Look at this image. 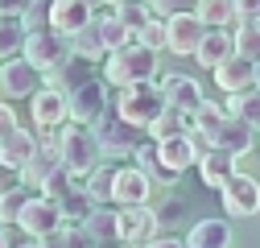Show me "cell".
Segmentation results:
<instances>
[{
  "label": "cell",
  "instance_id": "17",
  "mask_svg": "<svg viewBox=\"0 0 260 248\" xmlns=\"http://www.w3.org/2000/svg\"><path fill=\"white\" fill-rule=\"evenodd\" d=\"M215 87L223 91V96H244V91H252V87H256V62L232 54V58L215 71Z\"/></svg>",
  "mask_w": 260,
  "mask_h": 248
},
{
  "label": "cell",
  "instance_id": "15",
  "mask_svg": "<svg viewBox=\"0 0 260 248\" xmlns=\"http://www.w3.org/2000/svg\"><path fill=\"white\" fill-rule=\"evenodd\" d=\"M29 108H34V129L38 133H46V129H67L71 124V100L67 96H58V91H50V87H42L34 100H29Z\"/></svg>",
  "mask_w": 260,
  "mask_h": 248
},
{
  "label": "cell",
  "instance_id": "31",
  "mask_svg": "<svg viewBox=\"0 0 260 248\" xmlns=\"http://www.w3.org/2000/svg\"><path fill=\"white\" fill-rule=\"evenodd\" d=\"M71 50H75V58H83V62H108V46H104V38H100V29H95V21L83 29L79 38H71Z\"/></svg>",
  "mask_w": 260,
  "mask_h": 248
},
{
  "label": "cell",
  "instance_id": "40",
  "mask_svg": "<svg viewBox=\"0 0 260 248\" xmlns=\"http://www.w3.org/2000/svg\"><path fill=\"white\" fill-rule=\"evenodd\" d=\"M137 46H145L149 54H161V50H170V34H166V21H149L141 34H137Z\"/></svg>",
  "mask_w": 260,
  "mask_h": 248
},
{
  "label": "cell",
  "instance_id": "7",
  "mask_svg": "<svg viewBox=\"0 0 260 248\" xmlns=\"http://www.w3.org/2000/svg\"><path fill=\"white\" fill-rule=\"evenodd\" d=\"M112 108H108V83L95 75V79H87L75 96H71V124H83V129H95L104 116H108Z\"/></svg>",
  "mask_w": 260,
  "mask_h": 248
},
{
  "label": "cell",
  "instance_id": "11",
  "mask_svg": "<svg viewBox=\"0 0 260 248\" xmlns=\"http://www.w3.org/2000/svg\"><path fill=\"white\" fill-rule=\"evenodd\" d=\"M95 17L100 13H95V5H87V0H54L50 5V29L62 34V38H79Z\"/></svg>",
  "mask_w": 260,
  "mask_h": 248
},
{
  "label": "cell",
  "instance_id": "48",
  "mask_svg": "<svg viewBox=\"0 0 260 248\" xmlns=\"http://www.w3.org/2000/svg\"><path fill=\"white\" fill-rule=\"evenodd\" d=\"M256 91H260V62H256Z\"/></svg>",
  "mask_w": 260,
  "mask_h": 248
},
{
  "label": "cell",
  "instance_id": "23",
  "mask_svg": "<svg viewBox=\"0 0 260 248\" xmlns=\"http://www.w3.org/2000/svg\"><path fill=\"white\" fill-rule=\"evenodd\" d=\"M87 79H95V75H91V62H83V58H75V54H71V58L62 62L58 71H50V75H46V87L71 100L75 91H79V87L87 83Z\"/></svg>",
  "mask_w": 260,
  "mask_h": 248
},
{
  "label": "cell",
  "instance_id": "30",
  "mask_svg": "<svg viewBox=\"0 0 260 248\" xmlns=\"http://www.w3.org/2000/svg\"><path fill=\"white\" fill-rule=\"evenodd\" d=\"M95 211H100V203H95L87 191H75L67 203H62V224L67 228H87L95 220Z\"/></svg>",
  "mask_w": 260,
  "mask_h": 248
},
{
  "label": "cell",
  "instance_id": "9",
  "mask_svg": "<svg viewBox=\"0 0 260 248\" xmlns=\"http://www.w3.org/2000/svg\"><path fill=\"white\" fill-rule=\"evenodd\" d=\"M219 199H223V211L232 220H252V215H260V182L252 174H236L223 186Z\"/></svg>",
  "mask_w": 260,
  "mask_h": 248
},
{
  "label": "cell",
  "instance_id": "38",
  "mask_svg": "<svg viewBox=\"0 0 260 248\" xmlns=\"http://www.w3.org/2000/svg\"><path fill=\"white\" fill-rule=\"evenodd\" d=\"M112 186H116V166H100L87 178V195L104 207V203H112Z\"/></svg>",
  "mask_w": 260,
  "mask_h": 248
},
{
  "label": "cell",
  "instance_id": "16",
  "mask_svg": "<svg viewBox=\"0 0 260 248\" xmlns=\"http://www.w3.org/2000/svg\"><path fill=\"white\" fill-rule=\"evenodd\" d=\"M38 149H42V141H38L34 129H17V133H9L5 141H0V166H5L9 174H21L38 158Z\"/></svg>",
  "mask_w": 260,
  "mask_h": 248
},
{
  "label": "cell",
  "instance_id": "10",
  "mask_svg": "<svg viewBox=\"0 0 260 248\" xmlns=\"http://www.w3.org/2000/svg\"><path fill=\"white\" fill-rule=\"evenodd\" d=\"M166 34H170V54L178 58H194L207 38V25L194 17V9H182L174 21H166Z\"/></svg>",
  "mask_w": 260,
  "mask_h": 248
},
{
  "label": "cell",
  "instance_id": "47",
  "mask_svg": "<svg viewBox=\"0 0 260 248\" xmlns=\"http://www.w3.org/2000/svg\"><path fill=\"white\" fill-rule=\"evenodd\" d=\"M17 248H42V244H38V240H25V244H17Z\"/></svg>",
  "mask_w": 260,
  "mask_h": 248
},
{
  "label": "cell",
  "instance_id": "32",
  "mask_svg": "<svg viewBox=\"0 0 260 248\" xmlns=\"http://www.w3.org/2000/svg\"><path fill=\"white\" fill-rule=\"evenodd\" d=\"M227 116L232 120H244V124H252V129L260 133V91L252 87V91H244V96H227Z\"/></svg>",
  "mask_w": 260,
  "mask_h": 248
},
{
  "label": "cell",
  "instance_id": "19",
  "mask_svg": "<svg viewBox=\"0 0 260 248\" xmlns=\"http://www.w3.org/2000/svg\"><path fill=\"white\" fill-rule=\"evenodd\" d=\"M215 149L232 153V158H244V153L260 149V133L252 129V124H244V120H232V116H227V124L219 129V137H215Z\"/></svg>",
  "mask_w": 260,
  "mask_h": 248
},
{
  "label": "cell",
  "instance_id": "5",
  "mask_svg": "<svg viewBox=\"0 0 260 248\" xmlns=\"http://www.w3.org/2000/svg\"><path fill=\"white\" fill-rule=\"evenodd\" d=\"M71 54H75V50H71V38L54 34V29H42V34H29V38H25V54H21V58H25L34 71L50 75V71H58Z\"/></svg>",
  "mask_w": 260,
  "mask_h": 248
},
{
  "label": "cell",
  "instance_id": "21",
  "mask_svg": "<svg viewBox=\"0 0 260 248\" xmlns=\"http://www.w3.org/2000/svg\"><path fill=\"white\" fill-rule=\"evenodd\" d=\"M236 174H240V158H232V153H223V149H211L207 158L199 162L203 186H211V191H219V195H223V186L232 182Z\"/></svg>",
  "mask_w": 260,
  "mask_h": 248
},
{
  "label": "cell",
  "instance_id": "45",
  "mask_svg": "<svg viewBox=\"0 0 260 248\" xmlns=\"http://www.w3.org/2000/svg\"><path fill=\"white\" fill-rule=\"evenodd\" d=\"M145 248H186V240H174V236H157L153 244H145Z\"/></svg>",
  "mask_w": 260,
  "mask_h": 248
},
{
  "label": "cell",
  "instance_id": "49",
  "mask_svg": "<svg viewBox=\"0 0 260 248\" xmlns=\"http://www.w3.org/2000/svg\"><path fill=\"white\" fill-rule=\"evenodd\" d=\"M104 248H124V244H104Z\"/></svg>",
  "mask_w": 260,
  "mask_h": 248
},
{
  "label": "cell",
  "instance_id": "2",
  "mask_svg": "<svg viewBox=\"0 0 260 248\" xmlns=\"http://www.w3.org/2000/svg\"><path fill=\"white\" fill-rule=\"evenodd\" d=\"M58 153H62V166H67L79 182H87L95 170L104 166V149H100V141H95V133L83 129V124L58 129Z\"/></svg>",
  "mask_w": 260,
  "mask_h": 248
},
{
  "label": "cell",
  "instance_id": "26",
  "mask_svg": "<svg viewBox=\"0 0 260 248\" xmlns=\"http://www.w3.org/2000/svg\"><path fill=\"white\" fill-rule=\"evenodd\" d=\"M223 124H227V108H223V104H215V100H207V104L199 108V116L190 120V133H199V137L215 149V137H219Z\"/></svg>",
  "mask_w": 260,
  "mask_h": 248
},
{
  "label": "cell",
  "instance_id": "3",
  "mask_svg": "<svg viewBox=\"0 0 260 248\" xmlns=\"http://www.w3.org/2000/svg\"><path fill=\"white\" fill-rule=\"evenodd\" d=\"M153 75H157V54H149L145 46H128L104 62V83L116 91H128L137 83H153Z\"/></svg>",
  "mask_w": 260,
  "mask_h": 248
},
{
  "label": "cell",
  "instance_id": "39",
  "mask_svg": "<svg viewBox=\"0 0 260 248\" xmlns=\"http://www.w3.org/2000/svg\"><path fill=\"white\" fill-rule=\"evenodd\" d=\"M236 54L260 62V25H236Z\"/></svg>",
  "mask_w": 260,
  "mask_h": 248
},
{
  "label": "cell",
  "instance_id": "22",
  "mask_svg": "<svg viewBox=\"0 0 260 248\" xmlns=\"http://www.w3.org/2000/svg\"><path fill=\"white\" fill-rule=\"evenodd\" d=\"M157 158H161V166H166L174 178H182L190 166H199V145H194L190 133H186V137H174V141H161Z\"/></svg>",
  "mask_w": 260,
  "mask_h": 248
},
{
  "label": "cell",
  "instance_id": "28",
  "mask_svg": "<svg viewBox=\"0 0 260 248\" xmlns=\"http://www.w3.org/2000/svg\"><path fill=\"white\" fill-rule=\"evenodd\" d=\"M133 166H137V170H141V174H145L153 186H174V182H178V178H174L166 166H161V158H157V145H153V141H145V145L137 149Z\"/></svg>",
  "mask_w": 260,
  "mask_h": 248
},
{
  "label": "cell",
  "instance_id": "27",
  "mask_svg": "<svg viewBox=\"0 0 260 248\" xmlns=\"http://www.w3.org/2000/svg\"><path fill=\"white\" fill-rule=\"evenodd\" d=\"M194 17H199L207 29H227V25H240V13H236V0H199L194 5Z\"/></svg>",
  "mask_w": 260,
  "mask_h": 248
},
{
  "label": "cell",
  "instance_id": "24",
  "mask_svg": "<svg viewBox=\"0 0 260 248\" xmlns=\"http://www.w3.org/2000/svg\"><path fill=\"white\" fill-rule=\"evenodd\" d=\"M186 248H232V224L227 220H199L186 236Z\"/></svg>",
  "mask_w": 260,
  "mask_h": 248
},
{
  "label": "cell",
  "instance_id": "8",
  "mask_svg": "<svg viewBox=\"0 0 260 248\" xmlns=\"http://www.w3.org/2000/svg\"><path fill=\"white\" fill-rule=\"evenodd\" d=\"M17 228H21L29 240H46L50 232L67 228V224H62V203H50V199H42V195H29V203H25V211H21Z\"/></svg>",
  "mask_w": 260,
  "mask_h": 248
},
{
  "label": "cell",
  "instance_id": "34",
  "mask_svg": "<svg viewBox=\"0 0 260 248\" xmlns=\"http://www.w3.org/2000/svg\"><path fill=\"white\" fill-rule=\"evenodd\" d=\"M87 232L100 240V244H120V211L100 207V211H95V220L87 224Z\"/></svg>",
  "mask_w": 260,
  "mask_h": 248
},
{
  "label": "cell",
  "instance_id": "13",
  "mask_svg": "<svg viewBox=\"0 0 260 248\" xmlns=\"http://www.w3.org/2000/svg\"><path fill=\"white\" fill-rule=\"evenodd\" d=\"M149 199H153V182H149L137 166L116 170V186H112V203H116V211H128V207H149Z\"/></svg>",
  "mask_w": 260,
  "mask_h": 248
},
{
  "label": "cell",
  "instance_id": "37",
  "mask_svg": "<svg viewBox=\"0 0 260 248\" xmlns=\"http://www.w3.org/2000/svg\"><path fill=\"white\" fill-rule=\"evenodd\" d=\"M25 203H29V191H25V186H13V191L0 195V228L17 224V220H21V211H25Z\"/></svg>",
  "mask_w": 260,
  "mask_h": 248
},
{
  "label": "cell",
  "instance_id": "20",
  "mask_svg": "<svg viewBox=\"0 0 260 248\" xmlns=\"http://www.w3.org/2000/svg\"><path fill=\"white\" fill-rule=\"evenodd\" d=\"M58 166H62V153H58V145H42V149H38V158H34V162H29V166L17 174V186H25L29 195H34V191L42 195L46 178H50Z\"/></svg>",
  "mask_w": 260,
  "mask_h": 248
},
{
  "label": "cell",
  "instance_id": "12",
  "mask_svg": "<svg viewBox=\"0 0 260 248\" xmlns=\"http://www.w3.org/2000/svg\"><path fill=\"white\" fill-rule=\"evenodd\" d=\"M161 91H166V104L174 108V112H182V116H199V108L207 104V96H203V83L199 79H190V75H166L161 79Z\"/></svg>",
  "mask_w": 260,
  "mask_h": 248
},
{
  "label": "cell",
  "instance_id": "46",
  "mask_svg": "<svg viewBox=\"0 0 260 248\" xmlns=\"http://www.w3.org/2000/svg\"><path fill=\"white\" fill-rule=\"evenodd\" d=\"M0 248H17V244H13V236H9V228H0Z\"/></svg>",
  "mask_w": 260,
  "mask_h": 248
},
{
  "label": "cell",
  "instance_id": "18",
  "mask_svg": "<svg viewBox=\"0 0 260 248\" xmlns=\"http://www.w3.org/2000/svg\"><path fill=\"white\" fill-rule=\"evenodd\" d=\"M232 54H236V34H232V29H207V38H203L199 54H194V62H199L203 71L215 75Z\"/></svg>",
  "mask_w": 260,
  "mask_h": 248
},
{
  "label": "cell",
  "instance_id": "1",
  "mask_svg": "<svg viewBox=\"0 0 260 248\" xmlns=\"http://www.w3.org/2000/svg\"><path fill=\"white\" fill-rule=\"evenodd\" d=\"M166 91H161V83H137L128 91H116V116L124 124H133V129L149 133L153 124L166 116Z\"/></svg>",
  "mask_w": 260,
  "mask_h": 248
},
{
  "label": "cell",
  "instance_id": "33",
  "mask_svg": "<svg viewBox=\"0 0 260 248\" xmlns=\"http://www.w3.org/2000/svg\"><path fill=\"white\" fill-rule=\"evenodd\" d=\"M186 133H190V116H182V112L166 108V116H161L145 137H149L153 145H161V141H174V137H186Z\"/></svg>",
  "mask_w": 260,
  "mask_h": 248
},
{
  "label": "cell",
  "instance_id": "41",
  "mask_svg": "<svg viewBox=\"0 0 260 248\" xmlns=\"http://www.w3.org/2000/svg\"><path fill=\"white\" fill-rule=\"evenodd\" d=\"M153 211H157V224H161V228H174V224L182 220V211H186V203H182L178 195H170L166 203H161V207H153Z\"/></svg>",
  "mask_w": 260,
  "mask_h": 248
},
{
  "label": "cell",
  "instance_id": "25",
  "mask_svg": "<svg viewBox=\"0 0 260 248\" xmlns=\"http://www.w3.org/2000/svg\"><path fill=\"white\" fill-rule=\"evenodd\" d=\"M95 29H100V38H104V46H108V58L120 54V50H128V46H137V34H133L124 21H116L108 9L95 17Z\"/></svg>",
  "mask_w": 260,
  "mask_h": 248
},
{
  "label": "cell",
  "instance_id": "6",
  "mask_svg": "<svg viewBox=\"0 0 260 248\" xmlns=\"http://www.w3.org/2000/svg\"><path fill=\"white\" fill-rule=\"evenodd\" d=\"M46 87V75L34 71L25 58L0 62V104H17V100H34Z\"/></svg>",
  "mask_w": 260,
  "mask_h": 248
},
{
  "label": "cell",
  "instance_id": "42",
  "mask_svg": "<svg viewBox=\"0 0 260 248\" xmlns=\"http://www.w3.org/2000/svg\"><path fill=\"white\" fill-rule=\"evenodd\" d=\"M67 248H104L87 228H67Z\"/></svg>",
  "mask_w": 260,
  "mask_h": 248
},
{
  "label": "cell",
  "instance_id": "29",
  "mask_svg": "<svg viewBox=\"0 0 260 248\" xmlns=\"http://www.w3.org/2000/svg\"><path fill=\"white\" fill-rule=\"evenodd\" d=\"M25 25L21 17H0V62H13L25 54Z\"/></svg>",
  "mask_w": 260,
  "mask_h": 248
},
{
  "label": "cell",
  "instance_id": "43",
  "mask_svg": "<svg viewBox=\"0 0 260 248\" xmlns=\"http://www.w3.org/2000/svg\"><path fill=\"white\" fill-rule=\"evenodd\" d=\"M21 124H17V112H13V104H0V141H5L9 133H17Z\"/></svg>",
  "mask_w": 260,
  "mask_h": 248
},
{
  "label": "cell",
  "instance_id": "44",
  "mask_svg": "<svg viewBox=\"0 0 260 248\" xmlns=\"http://www.w3.org/2000/svg\"><path fill=\"white\" fill-rule=\"evenodd\" d=\"M42 248H67V228H58V232H50L46 240H38Z\"/></svg>",
  "mask_w": 260,
  "mask_h": 248
},
{
  "label": "cell",
  "instance_id": "14",
  "mask_svg": "<svg viewBox=\"0 0 260 248\" xmlns=\"http://www.w3.org/2000/svg\"><path fill=\"white\" fill-rule=\"evenodd\" d=\"M157 211L153 207H128L120 211V244L124 248H145L157 240Z\"/></svg>",
  "mask_w": 260,
  "mask_h": 248
},
{
  "label": "cell",
  "instance_id": "35",
  "mask_svg": "<svg viewBox=\"0 0 260 248\" xmlns=\"http://www.w3.org/2000/svg\"><path fill=\"white\" fill-rule=\"evenodd\" d=\"M108 13H112L116 21H124L133 34H141V29L153 21V17H149V5H133V0H116V5H108Z\"/></svg>",
  "mask_w": 260,
  "mask_h": 248
},
{
  "label": "cell",
  "instance_id": "36",
  "mask_svg": "<svg viewBox=\"0 0 260 248\" xmlns=\"http://www.w3.org/2000/svg\"><path fill=\"white\" fill-rule=\"evenodd\" d=\"M50 5H54V0H29V5H21L25 34H42V29H50Z\"/></svg>",
  "mask_w": 260,
  "mask_h": 248
},
{
  "label": "cell",
  "instance_id": "4",
  "mask_svg": "<svg viewBox=\"0 0 260 248\" xmlns=\"http://www.w3.org/2000/svg\"><path fill=\"white\" fill-rule=\"evenodd\" d=\"M95 141H100V149H104V158H137V149L149 141L141 129H133V124H124L120 116H116V108L95 124Z\"/></svg>",
  "mask_w": 260,
  "mask_h": 248
}]
</instances>
